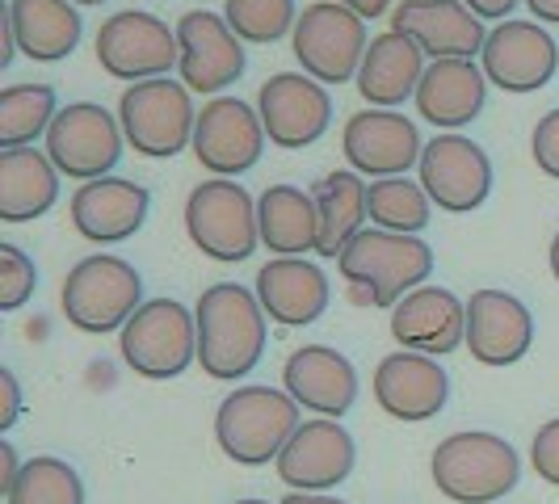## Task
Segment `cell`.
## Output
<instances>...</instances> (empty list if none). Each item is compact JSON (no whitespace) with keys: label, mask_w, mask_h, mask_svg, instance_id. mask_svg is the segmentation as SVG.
Masks as SVG:
<instances>
[{"label":"cell","mask_w":559,"mask_h":504,"mask_svg":"<svg viewBox=\"0 0 559 504\" xmlns=\"http://www.w3.org/2000/svg\"><path fill=\"white\" fill-rule=\"evenodd\" d=\"M198 365L202 374L236 383L249 379L265 358L270 328H265V308L257 303L249 286L240 281H215L198 295Z\"/></svg>","instance_id":"1"},{"label":"cell","mask_w":559,"mask_h":504,"mask_svg":"<svg viewBox=\"0 0 559 504\" xmlns=\"http://www.w3.org/2000/svg\"><path fill=\"white\" fill-rule=\"evenodd\" d=\"M336 274L349 281V299L358 308H395L404 295L429 281L433 249L420 236L362 227L336 256Z\"/></svg>","instance_id":"2"},{"label":"cell","mask_w":559,"mask_h":504,"mask_svg":"<svg viewBox=\"0 0 559 504\" xmlns=\"http://www.w3.org/2000/svg\"><path fill=\"white\" fill-rule=\"evenodd\" d=\"M429 476L447 501L492 504L518 488L522 458L501 433L467 429V433H450L447 442H438L433 458H429Z\"/></svg>","instance_id":"3"},{"label":"cell","mask_w":559,"mask_h":504,"mask_svg":"<svg viewBox=\"0 0 559 504\" xmlns=\"http://www.w3.org/2000/svg\"><path fill=\"white\" fill-rule=\"evenodd\" d=\"M59 308H63V320L76 333H122L127 320L143 308L140 269L122 256L93 252V256H84L68 269V278L59 286Z\"/></svg>","instance_id":"4"},{"label":"cell","mask_w":559,"mask_h":504,"mask_svg":"<svg viewBox=\"0 0 559 504\" xmlns=\"http://www.w3.org/2000/svg\"><path fill=\"white\" fill-rule=\"evenodd\" d=\"M299 404L278 387H236L215 412V442L240 467L278 463L299 429Z\"/></svg>","instance_id":"5"},{"label":"cell","mask_w":559,"mask_h":504,"mask_svg":"<svg viewBox=\"0 0 559 504\" xmlns=\"http://www.w3.org/2000/svg\"><path fill=\"white\" fill-rule=\"evenodd\" d=\"M118 122H122L131 152L152 156V160H168L194 147V97L186 84L168 81V76L127 84L118 97Z\"/></svg>","instance_id":"6"},{"label":"cell","mask_w":559,"mask_h":504,"mask_svg":"<svg viewBox=\"0 0 559 504\" xmlns=\"http://www.w3.org/2000/svg\"><path fill=\"white\" fill-rule=\"evenodd\" d=\"M118 353L140 379L165 383L198 362V320L177 299L143 303L118 333Z\"/></svg>","instance_id":"7"},{"label":"cell","mask_w":559,"mask_h":504,"mask_svg":"<svg viewBox=\"0 0 559 504\" xmlns=\"http://www.w3.org/2000/svg\"><path fill=\"white\" fill-rule=\"evenodd\" d=\"M186 236L211 261H224V265L249 261L257 244H261L257 197L245 185L227 181V177L202 181L186 197Z\"/></svg>","instance_id":"8"},{"label":"cell","mask_w":559,"mask_h":504,"mask_svg":"<svg viewBox=\"0 0 559 504\" xmlns=\"http://www.w3.org/2000/svg\"><path fill=\"white\" fill-rule=\"evenodd\" d=\"M290 47L299 68L320 84H349L358 81L362 59L370 51L366 43V22L349 13L345 4L320 0L299 13V26L290 34Z\"/></svg>","instance_id":"9"},{"label":"cell","mask_w":559,"mask_h":504,"mask_svg":"<svg viewBox=\"0 0 559 504\" xmlns=\"http://www.w3.org/2000/svg\"><path fill=\"white\" fill-rule=\"evenodd\" d=\"M97 63L114 81H160V76H168V68L181 63L177 29H168L165 17L122 9V13L106 17L97 29Z\"/></svg>","instance_id":"10"},{"label":"cell","mask_w":559,"mask_h":504,"mask_svg":"<svg viewBox=\"0 0 559 504\" xmlns=\"http://www.w3.org/2000/svg\"><path fill=\"white\" fill-rule=\"evenodd\" d=\"M122 143L127 135L118 113L102 110L97 101H72L47 131V156L72 181H102L122 160Z\"/></svg>","instance_id":"11"},{"label":"cell","mask_w":559,"mask_h":504,"mask_svg":"<svg viewBox=\"0 0 559 504\" xmlns=\"http://www.w3.org/2000/svg\"><path fill=\"white\" fill-rule=\"evenodd\" d=\"M257 113L265 127V140L282 152L311 147L333 122V97L308 72H278L261 84L257 93Z\"/></svg>","instance_id":"12"},{"label":"cell","mask_w":559,"mask_h":504,"mask_svg":"<svg viewBox=\"0 0 559 504\" xmlns=\"http://www.w3.org/2000/svg\"><path fill=\"white\" fill-rule=\"evenodd\" d=\"M420 185L429 202L447 215H467L492 194V160L467 135H438L420 152Z\"/></svg>","instance_id":"13"},{"label":"cell","mask_w":559,"mask_h":504,"mask_svg":"<svg viewBox=\"0 0 559 504\" xmlns=\"http://www.w3.org/2000/svg\"><path fill=\"white\" fill-rule=\"evenodd\" d=\"M265 152V127L261 113L240 97H215L198 110L194 156L198 165L215 177H240L249 172Z\"/></svg>","instance_id":"14"},{"label":"cell","mask_w":559,"mask_h":504,"mask_svg":"<svg viewBox=\"0 0 559 504\" xmlns=\"http://www.w3.org/2000/svg\"><path fill=\"white\" fill-rule=\"evenodd\" d=\"M479 63H484L488 84H497L501 93H538L559 72V47L538 22L513 17L488 29Z\"/></svg>","instance_id":"15"},{"label":"cell","mask_w":559,"mask_h":504,"mask_svg":"<svg viewBox=\"0 0 559 504\" xmlns=\"http://www.w3.org/2000/svg\"><path fill=\"white\" fill-rule=\"evenodd\" d=\"M358 463V446L341 420H304L278 454V479L295 492H329L341 488Z\"/></svg>","instance_id":"16"},{"label":"cell","mask_w":559,"mask_h":504,"mask_svg":"<svg viewBox=\"0 0 559 504\" xmlns=\"http://www.w3.org/2000/svg\"><path fill=\"white\" fill-rule=\"evenodd\" d=\"M341 152L354 165L358 177H404L413 165H420V131L413 118L395 110H358L341 131Z\"/></svg>","instance_id":"17"},{"label":"cell","mask_w":559,"mask_h":504,"mask_svg":"<svg viewBox=\"0 0 559 504\" xmlns=\"http://www.w3.org/2000/svg\"><path fill=\"white\" fill-rule=\"evenodd\" d=\"M177 47H181V84L190 93H219L245 76V43L227 17L211 9H190L177 22Z\"/></svg>","instance_id":"18"},{"label":"cell","mask_w":559,"mask_h":504,"mask_svg":"<svg viewBox=\"0 0 559 504\" xmlns=\"http://www.w3.org/2000/svg\"><path fill=\"white\" fill-rule=\"evenodd\" d=\"M370 392H374V404L392 420L417 424V420H433L447 408L450 379L447 370L438 365V358L400 349V353H388L383 362L374 365Z\"/></svg>","instance_id":"19"},{"label":"cell","mask_w":559,"mask_h":504,"mask_svg":"<svg viewBox=\"0 0 559 504\" xmlns=\"http://www.w3.org/2000/svg\"><path fill=\"white\" fill-rule=\"evenodd\" d=\"M534 345L531 308L509 295L484 286L467 299V353L479 365H518Z\"/></svg>","instance_id":"20"},{"label":"cell","mask_w":559,"mask_h":504,"mask_svg":"<svg viewBox=\"0 0 559 504\" xmlns=\"http://www.w3.org/2000/svg\"><path fill=\"white\" fill-rule=\"evenodd\" d=\"M282 392L316 417L341 420L358 399V370L333 345H304L282 365Z\"/></svg>","instance_id":"21"},{"label":"cell","mask_w":559,"mask_h":504,"mask_svg":"<svg viewBox=\"0 0 559 504\" xmlns=\"http://www.w3.org/2000/svg\"><path fill=\"white\" fill-rule=\"evenodd\" d=\"M392 29L413 38L429 59H472L488 43L484 22L463 0H400Z\"/></svg>","instance_id":"22"},{"label":"cell","mask_w":559,"mask_h":504,"mask_svg":"<svg viewBox=\"0 0 559 504\" xmlns=\"http://www.w3.org/2000/svg\"><path fill=\"white\" fill-rule=\"evenodd\" d=\"M392 336L413 353H454L467 340V303L447 286H417L392 308Z\"/></svg>","instance_id":"23"},{"label":"cell","mask_w":559,"mask_h":504,"mask_svg":"<svg viewBox=\"0 0 559 504\" xmlns=\"http://www.w3.org/2000/svg\"><path fill=\"white\" fill-rule=\"evenodd\" d=\"M147 206H152V194L140 181L102 177V181H84L72 194L68 215H72V227L88 244H122L143 227Z\"/></svg>","instance_id":"24"},{"label":"cell","mask_w":559,"mask_h":504,"mask_svg":"<svg viewBox=\"0 0 559 504\" xmlns=\"http://www.w3.org/2000/svg\"><path fill=\"white\" fill-rule=\"evenodd\" d=\"M252 295L265 308V315L286 324V328L316 324L329 311V278L308 256H274V261H265L257 269Z\"/></svg>","instance_id":"25"},{"label":"cell","mask_w":559,"mask_h":504,"mask_svg":"<svg viewBox=\"0 0 559 504\" xmlns=\"http://www.w3.org/2000/svg\"><path fill=\"white\" fill-rule=\"evenodd\" d=\"M484 101H488V76L472 59H433L425 68V76H420V118L442 127L447 135L459 131V127H467V122H476Z\"/></svg>","instance_id":"26"},{"label":"cell","mask_w":559,"mask_h":504,"mask_svg":"<svg viewBox=\"0 0 559 504\" xmlns=\"http://www.w3.org/2000/svg\"><path fill=\"white\" fill-rule=\"evenodd\" d=\"M420 76H425V51L413 38L388 29V34L370 38V51L358 72V93L374 110H395L408 97H417Z\"/></svg>","instance_id":"27"},{"label":"cell","mask_w":559,"mask_h":504,"mask_svg":"<svg viewBox=\"0 0 559 504\" xmlns=\"http://www.w3.org/2000/svg\"><path fill=\"white\" fill-rule=\"evenodd\" d=\"M4 22L13 26L17 51L34 63H59L81 43V13L72 0H4Z\"/></svg>","instance_id":"28"},{"label":"cell","mask_w":559,"mask_h":504,"mask_svg":"<svg viewBox=\"0 0 559 504\" xmlns=\"http://www.w3.org/2000/svg\"><path fill=\"white\" fill-rule=\"evenodd\" d=\"M59 197V168L47 152L4 147L0 152V224L43 219Z\"/></svg>","instance_id":"29"},{"label":"cell","mask_w":559,"mask_h":504,"mask_svg":"<svg viewBox=\"0 0 559 504\" xmlns=\"http://www.w3.org/2000/svg\"><path fill=\"white\" fill-rule=\"evenodd\" d=\"M257 227H261V244L278 256L320 252L316 197L304 194L299 185H270L257 197Z\"/></svg>","instance_id":"30"},{"label":"cell","mask_w":559,"mask_h":504,"mask_svg":"<svg viewBox=\"0 0 559 504\" xmlns=\"http://www.w3.org/2000/svg\"><path fill=\"white\" fill-rule=\"evenodd\" d=\"M316 215H320V252L341 256V249L362 231L366 215V181L358 172H329L316 181Z\"/></svg>","instance_id":"31"},{"label":"cell","mask_w":559,"mask_h":504,"mask_svg":"<svg viewBox=\"0 0 559 504\" xmlns=\"http://www.w3.org/2000/svg\"><path fill=\"white\" fill-rule=\"evenodd\" d=\"M366 215L379 231H395V236H420L433 224V202L425 194L420 181H404V177H383L366 185Z\"/></svg>","instance_id":"32"},{"label":"cell","mask_w":559,"mask_h":504,"mask_svg":"<svg viewBox=\"0 0 559 504\" xmlns=\"http://www.w3.org/2000/svg\"><path fill=\"white\" fill-rule=\"evenodd\" d=\"M59 113V97L51 84H4L0 88V152L29 147L51 131Z\"/></svg>","instance_id":"33"},{"label":"cell","mask_w":559,"mask_h":504,"mask_svg":"<svg viewBox=\"0 0 559 504\" xmlns=\"http://www.w3.org/2000/svg\"><path fill=\"white\" fill-rule=\"evenodd\" d=\"M4 504H84V483L72 463L38 454L22 463V476L4 492Z\"/></svg>","instance_id":"34"},{"label":"cell","mask_w":559,"mask_h":504,"mask_svg":"<svg viewBox=\"0 0 559 504\" xmlns=\"http://www.w3.org/2000/svg\"><path fill=\"white\" fill-rule=\"evenodd\" d=\"M224 17L240 43H278L299 26L295 0H224Z\"/></svg>","instance_id":"35"},{"label":"cell","mask_w":559,"mask_h":504,"mask_svg":"<svg viewBox=\"0 0 559 504\" xmlns=\"http://www.w3.org/2000/svg\"><path fill=\"white\" fill-rule=\"evenodd\" d=\"M38 290V269L17 244H0V311H17Z\"/></svg>","instance_id":"36"},{"label":"cell","mask_w":559,"mask_h":504,"mask_svg":"<svg viewBox=\"0 0 559 504\" xmlns=\"http://www.w3.org/2000/svg\"><path fill=\"white\" fill-rule=\"evenodd\" d=\"M531 156H534V165L543 168L551 181H559V106L556 110H547L538 122H534Z\"/></svg>","instance_id":"37"},{"label":"cell","mask_w":559,"mask_h":504,"mask_svg":"<svg viewBox=\"0 0 559 504\" xmlns=\"http://www.w3.org/2000/svg\"><path fill=\"white\" fill-rule=\"evenodd\" d=\"M531 463H534V476L543 483L559 488V420H547L534 429V442H531Z\"/></svg>","instance_id":"38"},{"label":"cell","mask_w":559,"mask_h":504,"mask_svg":"<svg viewBox=\"0 0 559 504\" xmlns=\"http://www.w3.org/2000/svg\"><path fill=\"white\" fill-rule=\"evenodd\" d=\"M17 420H22V383H17V374L4 365V370H0V433H9Z\"/></svg>","instance_id":"39"},{"label":"cell","mask_w":559,"mask_h":504,"mask_svg":"<svg viewBox=\"0 0 559 504\" xmlns=\"http://www.w3.org/2000/svg\"><path fill=\"white\" fill-rule=\"evenodd\" d=\"M17 476H22V458H17V449L4 442V446H0V496L17 483Z\"/></svg>","instance_id":"40"},{"label":"cell","mask_w":559,"mask_h":504,"mask_svg":"<svg viewBox=\"0 0 559 504\" xmlns=\"http://www.w3.org/2000/svg\"><path fill=\"white\" fill-rule=\"evenodd\" d=\"M463 4L476 13L479 22H484V17H497V22H501V17H509V13L518 9V0H463Z\"/></svg>","instance_id":"41"},{"label":"cell","mask_w":559,"mask_h":504,"mask_svg":"<svg viewBox=\"0 0 559 504\" xmlns=\"http://www.w3.org/2000/svg\"><path fill=\"white\" fill-rule=\"evenodd\" d=\"M333 4H345V9L358 13L362 22H374V17H383V13L392 9V0H333Z\"/></svg>","instance_id":"42"},{"label":"cell","mask_w":559,"mask_h":504,"mask_svg":"<svg viewBox=\"0 0 559 504\" xmlns=\"http://www.w3.org/2000/svg\"><path fill=\"white\" fill-rule=\"evenodd\" d=\"M17 56V38H13V26L4 22V13H0V68H9Z\"/></svg>","instance_id":"43"},{"label":"cell","mask_w":559,"mask_h":504,"mask_svg":"<svg viewBox=\"0 0 559 504\" xmlns=\"http://www.w3.org/2000/svg\"><path fill=\"white\" fill-rule=\"evenodd\" d=\"M526 9H531V17H538V22L559 26V0H526Z\"/></svg>","instance_id":"44"},{"label":"cell","mask_w":559,"mask_h":504,"mask_svg":"<svg viewBox=\"0 0 559 504\" xmlns=\"http://www.w3.org/2000/svg\"><path fill=\"white\" fill-rule=\"evenodd\" d=\"M282 504H345V501H336L329 492H290Z\"/></svg>","instance_id":"45"},{"label":"cell","mask_w":559,"mask_h":504,"mask_svg":"<svg viewBox=\"0 0 559 504\" xmlns=\"http://www.w3.org/2000/svg\"><path fill=\"white\" fill-rule=\"evenodd\" d=\"M547 261H551V274H556V281H559V231H556V240H551V252H547Z\"/></svg>","instance_id":"46"},{"label":"cell","mask_w":559,"mask_h":504,"mask_svg":"<svg viewBox=\"0 0 559 504\" xmlns=\"http://www.w3.org/2000/svg\"><path fill=\"white\" fill-rule=\"evenodd\" d=\"M72 4H106V0H72Z\"/></svg>","instance_id":"47"},{"label":"cell","mask_w":559,"mask_h":504,"mask_svg":"<svg viewBox=\"0 0 559 504\" xmlns=\"http://www.w3.org/2000/svg\"><path fill=\"white\" fill-rule=\"evenodd\" d=\"M236 504H270V501H257V496H249V501H236Z\"/></svg>","instance_id":"48"}]
</instances>
